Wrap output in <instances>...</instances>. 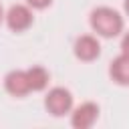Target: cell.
<instances>
[{"mask_svg":"<svg viewBox=\"0 0 129 129\" xmlns=\"http://www.w3.org/2000/svg\"><path fill=\"white\" fill-rule=\"evenodd\" d=\"M91 26L101 34V36H117L123 28V18L119 16L117 10L113 8H107V6H101V8H95L91 12Z\"/></svg>","mask_w":129,"mask_h":129,"instance_id":"1","label":"cell"},{"mask_svg":"<svg viewBox=\"0 0 129 129\" xmlns=\"http://www.w3.org/2000/svg\"><path fill=\"white\" fill-rule=\"evenodd\" d=\"M44 105H46L48 113H52L54 117H60V115H64V113L71 111V107H73V97H71V93H69L67 89L54 87L52 91H48V95H46V99H44Z\"/></svg>","mask_w":129,"mask_h":129,"instance_id":"2","label":"cell"},{"mask_svg":"<svg viewBox=\"0 0 129 129\" xmlns=\"http://www.w3.org/2000/svg\"><path fill=\"white\" fill-rule=\"evenodd\" d=\"M6 91L14 97H24L26 93H30V81H28V73L26 71H12L6 75Z\"/></svg>","mask_w":129,"mask_h":129,"instance_id":"3","label":"cell"},{"mask_svg":"<svg viewBox=\"0 0 129 129\" xmlns=\"http://www.w3.org/2000/svg\"><path fill=\"white\" fill-rule=\"evenodd\" d=\"M97 117H99V107L95 103H83L81 107L75 109V113L71 117V123L77 129H87L97 121Z\"/></svg>","mask_w":129,"mask_h":129,"instance_id":"4","label":"cell"},{"mask_svg":"<svg viewBox=\"0 0 129 129\" xmlns=\"http://www.w3.org/2000/svg\"><path fill=\"white\" fill-rule=\"evenodd\" d=\"M6 22H8V26H10L12 30H16V32L26 30V28L32 24V12H30L26 6L16 4V6H12V8L8 10Z\"/></svg>","mask_w":129,"mask_h":129,"instance_id":"5","label":"cell"},{"mask_svg":"<svg viewBox=\"0 0 129 129\" xmlns=\"http://www.w3.org/2000/svg\"><path fill=\"white\" fill-rule=\"evenodd\" d=\"M99 52H101V46H99V40L95 36L85 34V36L77 38V42H75V54L81 60H93V58L99 56Z\"/></svg>","mask_w":129,"mask_h":129,"instance_id":"6","label":"cell"},{"mask_svg":"<svg viewBox=\"0 0 129 129\" xmlns=\"http://www.w3.org/2000/svg\"><path fill=\"white\" fill-rule=\"evenodd\" d=\"M111 77L119 85H129V54H121L111 62Z\"/></svg>","mask_w":129,"mask_h":129,"instance_id":"7","label":"cell"},{"mask_svg":"<svg viewBox=\"0 0 129 129\" xmlns=\"http://www.w3.org/2000/svg\"><path fill=\"white\" fill-rule=\"evenodd\" d=\"M28 73V81H30V89L32 91H40L46 87L48 83V73L42 69V67H32L26 71Z\"/></svg>","mask_w":129,"mask_h":129,"instance_id":"8","label":"cell"},{"mask_svg":"<svg viewBox=\"0 0 129 129\" xmlns=\"http://www.w3.org/2000/svg\"><path fill=\"white\" fill-rule=\"evenodd\" d=\"M32 8H44V6H48L50 4V0H26Z\"/></svg>","mask_w":129,"mask_h":129,"instance_id":"9","label":"cell"},{"mask_svg":"<svg viewBox=\"0 0 129 129\" xmlns=\"http://www.w3.org/2000/svg\"><path fill=\"white\" fill-rule=\"evenodd\" d=\"M121 48H123V54H129V32L123 36V42H121Z\"/></svg>","mask_w":129,"mask_h":129,"instance_id":"10","label":"cell"},{"mask_svg":"<svg viewBox=\"0 0 129 129\" xmlns=\"http://www.w3.org/2000/svg\"><path fill=\"white\" fill-rule=\"evenodd\" d=\"M2 18H4V10H2V6H0V22H2Z\"/></svg>","mask_w":129,"mask_h":129,"instance_id":"11","label":"cell"},{"mask_svg":"<svg viewBox=\"0 0 129 129\" xmlns=\"http://www.w3.org/2000/svg\"><path fill=\"white\" fill-rule=\"evenodd\" d=\"M125 10H127V14H129V0H125Z\"/></svg>","mask_w":129,"mask_h":129,"instance_id":"12","label":"cell"}]
</instances>
